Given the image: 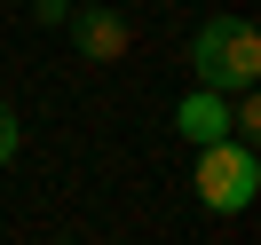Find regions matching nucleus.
I'll use <instances>...</instances> for the list:
<instances>
[{"mask_svg": "<svg viewBox=\"0 0 261 245\" xmlns=\"http://www.w3.org/2000/svg\"><path fill=\"white\" fill-rule=\"evenodd\" d=\"M190 87L253 95V87H261V32L245 16H206L190 32Z\"/></svg>", "mask_w": 261, "mask_h": 245, "instance_id": "nucleus-1", "label": "nucleus"}, {"mask_svg": "<svg viewBox=\"0 0 261 245\" xmlns=\"http://www.w3.org/2000/svg\"><path fill=\"white\" fill-rule=\"evenodd\" d=\"M190 190H198V206L214 213V222H238L245 206L261 198V143H206L198 150V166H190Z\"/></svg>", "mask_w": 261, "mask_h": 245, "instance_id": "nucleus-2", "label": "nucleus"}, {"mask_svg": "<svg viewBox=\"0 0 261 245\" xmlns=\"http://www.w3.org/2000/svg\"><path fill=\"white\" fill-rule=\"evenodd\" d=\"M64 32H71V48H80V64H119L127 56V16L119 8H103V0H87V8H71L64 16Z\"/></svg>", "mask_w": 261, "mask_h": 245, "instance_id": "nucleus-3", "label": "nucleus"}, {"mask_svg": "<svg viewBox=\"0 0 261 245\" xmlns=\"http://www.w3.org/2000/svg\"><path fill=\"white\" fill-rule=\"evenodd\" d=\"M174 134H182L190 150L229 143V95H214V87H190V95L174 103Z\"/></svg>", "mask_w": 261, "mask_h": 245, "instance_id": "nucleus-4", "label": "nucleus"}, {"mask_svg": "<svg viewBox=\"0 0 261 245\" xmlns=\"http://www.w3.org/2000/svg\"><path fill=\"white\" fill-rule=\"evenodd\" d=\"M16 150H24V119H16V111H8V103H0V166L16 158Z\"/></svg>", "mask_w": 261, "mask_h": 245, "instance_id": "nucleus-5", "label": "nucleus"}, {"mask_svg": "<svg viewBox=\"0 0 261 245\" xmlns=\"http://www.w3.org/2000/svg\"><path fill=\"white\" fill-rule=\"evenodd\" d=\"M32 16H40V24H56V32H64V16H71V0H32Z\"/></svg>", "mask_w": 261, "mask_h": 245, "instance_id": "nucleus-6", "label": "nucleus"}, {"mask_svg": "<svg viewBox=\"0 0 261 245\" xmlns=\"http://www.w3.org/2000/svg\"><path fill=\"white\" fill-rule=\"evenodd\" d=\"M56 245H80V237H56Z\"/></svg>", "mask_w": 261, "mask_h": 245, "instance_id": "nucleus-7", "label": "nucleus"}]
</instances>
